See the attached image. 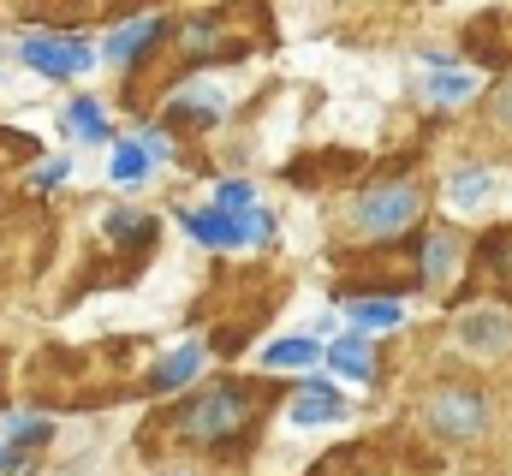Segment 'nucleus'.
<instances>
[{
    "mask_svg": "<svg viewBox=\"0 0 512 476\" xmlns=\"http://www.w3.org/2000/svg\"><path fill=\"white\" fill-rule=\"evenodd\" d=\"M256 417H262V393L245 387V381H227V387L197 393V399L173 417V429H179L185 447H221V441L245 435Z\"/></svg>",
    "mask_w": 512,
    "mask_h": 476,
    "instance_id": "obj_1",
    "label": "nucleus"
},
{
    "mask_svg": "<svg viewBox=\"0 0 512 476\" xmlns=\"http://www.w3.org/2000/svg\"><path fill=\"white\" fill-rule=\"evenodd\" d=\"M185 233L197 244H215V250H245V244H262L274 233V221L262 209H245V215H227V209H191L185 215Z\"/></svg>",
    "mask_w": 512,
    "mask_h": 476,
    "instance_id": "obj_2",
    "label": "nucleus"
},
{
    "mask_svg": "<svg viewBox=\"0 0 512 476\" xmlns=\"http://www.w3.org/2000/svg\"><path fill=\"white\" fill-rule=\"evenodd\" d=\"M447 209H453V215L512 209V179L495 173V167H459V173H447Z\"/></svg>",
    "mask_w": 512,
    "mask_h": 476,
    "instance_id": "obj_3",
    "label": "nucleus"
},
{
    "mask_svg": "<svg viewBox=\"0 0 512 476\" xmlns=\"http://www.w3.org/2000/svg\"><path fill=\"white\" fill-rule=\"evenodd\" d=\"M18 60L36 66L42 78H78V72H90L102 54H96L84 36H24V42H18Z\"/></svg>",
    "mask_w": 512,
    "mask_h": 476,
    "instance_id": "obj_4",
    "label": "nucleus"
},
{
    "mask_svg": "<svg viewBox=\"0 0 512 476\" xmlns=\"http://www.w3.org/2000/svg\"><path fill=\"white\" fill-rule=\"evenodd\" d=\"M483 417H489V405H483L477 387H441V393H429V405H423V423H429L435 435H447V441H471V435L483 429Z\"/></svg>",
    "mask_w": 512,
    "mask_h": 476,
    "instance_id": "obj_5",
    "label": "nucleus"
},
{
    "mask_svg": "<svg viewBox=\"0 0 512 476\" xmlns=\"http://www.w3.org/2000/svg\"><path fill=\"white\" fill-rule=\"evenodd\" d=\"M417 215V185H376V191H364L358 203H352V227L358 233H376V238H387V233H399L405 221Z\"/></svg>",
    "mask_w": 512,
    "mask_h": 476,
    "instance_id": "obj_6",
    "label": "nucleus"
},
{
    "mask_svg": "<svg viewBox=\"0 0 512 476\" xmlns=\"http://www.w3.org/2000/svg\"><path fill=\"white\" fill-rule=\"evenodd\" d=\"M459 346L477 357H495L512 346V316L507 310H471V316H459Z\"/></svg>",
    "mask_w": 512,
    "mask_h": 476,
    "instance_id": "obj_7",
    "label": "nucleus"
},
{
    "mask_svg": "<svg viewBox=\"0 0 512 476\" xmlns=\"http://www.w3.org/2000/svg\"><path fill=\"white\" fill-rule=\"evenodd\" d=\"M346 411H352V405H346L328 381H310V393L292 399V423H298V429H310V423H340Z\"/></svg>",
    "mask_w": 512,
    "mask_h": 476,
    "instance_id": "obj_8",
    "label": "nucleus"
},
{
    "mask_svg": "<svg viewBox=\"0 0 512 476\" xmlns=\"http://www.w3.org/2000/svg\"><path fill=\"white\" fill-rule=\"evenodd\" d=\"M453 262H459V238L453 233H423V250H417V280H423V286H441Z\"/></svg>",
    "mask_w": 512,
    "mask_h": 476,
    "instance_id": "obj_9",
    "label": "nucleus"
},
{
    "mask_svg": "<svg viewBox=\"0 0 512 476\" xmlns=\"http://www.w3.org/2000/svg\"><path fill=\"white\" fill-rule=\"evenodd\" d=\"M197 369H203V346H179V352H167L155 363L149 387H155V393H179L185 381H197Z\"/></svg>",
    "mask_w": 512,
    "mask_h": 476,
    "instance_id": "obj_10",
    "label": "nucleus"
},
{
    "mask_svg": "<svg viewBox=\"0 0 512 476\" xmlns=\"http://www.w3.org/2000/svg\"><path fill=\"white\" fill-rule=\"evenodd\" d=\"M328 369L352 375V381H370V334H340L328 346Z\"/></svg>",
    "mask_w": 512,
    "mask_h": 476,
    "instance_id": "obj_11",
    "label": "nucleus"
},
{
    "mask_svg": "<svg viewBox=\"0 0 512 476\" xmlns=\"http://www.w3.org/2000/svg\"><path fill=\"white\" fill-rule=\"evenodd\" d=\"M155 36H161V24H155V18H137V24H120V30L108 36V48H102V54H108V60H137V54H143V42H155Z\"/></svg>",
    "mask_w": 512,
    "mask_h": 476,
    "instance_id": "obj_12",
    "label": "nucleus"
},
{
    "mask_svg": "<svg viewBox=\"0 0 512 476\" xmlns=\"http://www.w3.org/2000/svg\"><path fill=\"white\" fill-rule=\"evenodd\" d=\"M316 357H322L316 340H268V346H262V363H268V369H310Z\"/></svg>",
    "mask_w": 512,
    "mask_h": 476,
    "instance_id": "obj_13",
    "label": "nucleus"
},
{
    "mask_svg": "<svg viewBox=\"0 0 512 476\" xmlns=\"http://www.w3.org/2000/svg\"><path fill=\"white\" fill-rule=\"evenodd\" d=\"M423 96H429L435 108H459V102H471V96H477V78H471V72H435Z\"/></svg>",
    "mask_w": 512,
    "mask_h": 476,
    "instance_id": "obj_14",
    "label": "nucleus"
},
{
    "mask_svg": "<svg viewBox=\"0 0 512 476\" xmlns=\"http://www.w3.org/2000/svg\"><path fill=\"white\" fill-rule=\"evenodd\" d=\"M346 316L358 322V328H399V298H352L346 304Z\"/></svg>",
    "mask_w": 512,
    "mask_h": 476,
    "instance_id": "obj_15",
    "label": "nucleus"
},
{
    "mask_svg": "<svg viewBox=\"0 0 512 476\" xmlns=\"http://www.w3.org/2000/svg\"><path fill=\"white\" fill-rule=\"evenodd\" d=\"M149 167H155V155H149V143H114V179L120 185H137V179H149Z\"/></svg>",
    "mask_w": 512,
    "mask_h": 476,
    "instance_id": "obj_16",
    "label": "nucleus"
},
{
    "mask_svg": "<svg viewBox=\"0 0 512 476\" xmlns=\"http://www.w3.org/2000/svg\"><path fill=\"white\" fill-rule=\"evenodd\" d=\"M66 125H72V131H78L84 143H108V114H102V108H96L90 96H78V102L66 108Z\"/></svg>",
    "mask_w": 512,
    "mask_h": 476,
    "instance_id": "obj_17",
    "label": "nucleus"
},
{
    "mask_svg": "<svg viewBox=\"0 0 512 476\" xmlns=\"http://www.w3.org/2000/svg\"><path fill=\"white\" fill-rule=\"evenodd\" d=\"M227 102H221V90L215 84H185L179 90V114H221Z\"/></svg>",
    "mask_w": 512,
    "mask_h": 476,
    "instance_id": "obj_18",
    "label": "nucleus"
},
{
    "mask_svg": "<svg viewBox=\"0 0 512 476\" xmlns=\"http://www.w3.org/2000/svg\"><path fill=\"white\" fill-rule=\"evenodd\" d=\"M215 209H227V215H245V209H256V185H245V179H227V185L215 191Z\"/></svg>",
    "mask_w": 512,
    "mask_h": 476,
    "instance_id": "obj_19",
    "label": "nucleus"
},
{
    "mask_svg": "<svg viewBox=\"0 0 512 476\" xmlns=\"http://www.w3.org/2000/svg\"><path fill=\"white\" fill-rule=\"evenodd\" d=\"M6 435H12V447H18V441H48V423H42V417H12Z\"/></svg>",
    "mask_w": 512,
    "mask_h": 476,
    "instance_id": "obj_20",
    "label": "nucleus"
},
{
    "mask_svg": "<svg viewBox=\"0 0 512 476\" xmlns=\"http://www.w3.org/2000/svg\"><path fill=\"white\" fill-rule=\"evenodd\" d=\"M66 173H72V161H42V167L30 173V185H36V191H48V185H60Z\"/></svg>",
    "mask_w": 512,
    "mask_h": 476,
    "instance_id": "obj_21",
    "label": "nucleus"
},
{
    "mask_svg": "<svg viewBox=\"0 0 512 476\" xmlns=\"http://www.w3.org/2000/svg\"><path fill=\"white\" fill-rule=\"evenodd\" d=\"M495 119H501V125H512V84L495 96Z\"/></svg>",
    "mask_w": 512,
    "mask_h": 476,
    "instance_id": "obj_22",
    "label": "nucleus"
},
{
    "mask_svg": "<svg viewBox=\"0 0 512 476\" xmlns=\"http://www.w3.org/2000/svg\"><path fill=\"white\" fill-rule=\"evenodd\" d=\"M6 465H12V453H6V447H0V471H6Z\"/></svg>",
    "mask_w": 512,
    "mask_h": 476,
    "instance_id": "obj_23",
    "label": "nucleus"
}]
</instances>
